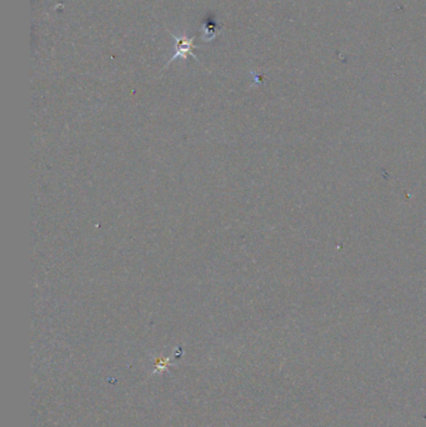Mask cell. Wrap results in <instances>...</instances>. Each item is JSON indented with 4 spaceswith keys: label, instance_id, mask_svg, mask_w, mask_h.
Instances as JSON below:
<instances>
[{
    "label": "cell",
    "instance_id": "obj_2",
    "mask_svg": "<svg viewBox=\"0 0 426 427\" xmlns=\"http://www.w3.org/2000/svg\"><path fill=\"white\" fill-rule=\"evenodd\" d=\"M216 27L213 24V23H205L204 28H202V38H204V42H210L216 36Z\"/></svg>",
    "mask_w": 426,
    "mask_h": 427
},
{
    "label": "cell",
    "instance_id": "obj_1",
    "mask_svg": "<svg viewBox=\"0 0 426 427\" xmlns=\"http://www.w3.org/2000/svg\"><path fill=\"white\" fill-rule=\"evenodd\" d=\"M172 35L176 42V46H175L176 53L173 55L172 59H169V62L166 63V65L164 66V69L166 68L170 63H173L174 60L178 59V58H181V59H184V60L188 59V55H191V57H193L196 62H199V59H196V55L193 53V49L196 48V46L194 45V38H188L185 34L181 36H176L172 33Z\"/></svg>",
    "mask_w": 426,
    "mask_h": 427
}]
</instances>
